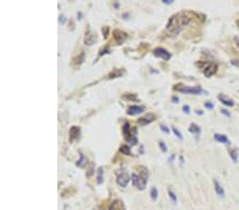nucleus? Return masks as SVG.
I'll return each instance as SVG.
<instances>
[{
    "instance_id": "obj_22",
    "label": "nucleus",
    "mask_w": 239,
    "mask_h": 210,
    "mask_svg": "<svg viewBox=\"0 0 239 210\" xmlns=\"http://www.w3.org/2000/svg\"><path fill=\"white\" fill-rule=\"evenodd\" d=\"M168 193H169V196H170V199H171V201L173 202L174 204L178 203V197H176L175 193H174L173 191L171 190V189H169V190H168Z\"/></svg>"
},
{
    "instance_id": "obj_10",
    "label": "nucleus",
    "mask_w": 239,
    "mask_h": 210,
    "mask_svg": "<svg viewBox=\"0 0 239 210\" xmlns=\"http://www.w3.org/2000/svg\"><path fill=\"white\" fill-rule=\"evenodd\" d=\"M143 111H145V107L137 106V105H131L128 108V111H126V113L130 116H135V115H138V114H141Z\"/></svg>"
},
{
    "instance_id": "obj_19",
    "label": "nucleus",
    "mask_w": 239,
    "mask_h": 210,
    "mask_svg": "<svg viewBox=\"0 0 239 210\" xmlns=\"http://www.w3.org/2000/svg\"><path fill=\"white\" fill-rule=\"evenodd\" d=\"M97 183L98 185H101L103 183V168H99L98 173H97Z\"/></svg>"
},
{
    "instance_id": "obj_35",
    "label": "nucleus",
    "mask_w": 239,
    "mask_h": 210,
    "mask_svg": "<svg viewBox=\"0 0 239 210\" xmlns=\"http://www.w3.org/2000/svg\"><path fill=\"white\" fill-rule=\"evenodd\" d=\"M196 114H197V115H203V111H200V109H199V111H198V109H197V111H196Z\"/></svg>"
},
{
    "instance_id": "obj_12",
    "label": "nucleus",
    "mask_w": 239,
    "mask_h": 210,
    "mask_svg": "<svg viewBox=\"0 0 239 210\" xmlns=\"http://www.w3.org/2000/svg\"><path fill=\"white\" fill-rule=\"evenodd\" d=\"M218 100H219L221 103H223L224 105H226V106H228V107L234 106V101L225 95H218Z\"/></svg>"
},
{
    "instance_id": "obj_3",
    "label": "nucleus",
    "mask_w": 239,
    "mask_h": 210,
    "mask_svg": "<svg viewBox=\"0 0 239 210\" xmlns=\"http://www.w3.org/2000/svg\"><path fill=\"white\" fill-rule=\"evenodd\" d=\"M116 176H117L116 183L121 188H126L129 183H130V175H129V173L126 170H118L116 172Z\"/></svg>"
},
{
    "instance_id": "obj_26",
    "label": "nucleus",
    "mask_w": 239,
    "mask_h": 210,
    "mask_svg": "<svg viewBox=\"0 0 239 210\" xmlns=\"http://www.w3.org/2000/svg\"><path fill=\"white\" fill-rule=\"evenodd\" d=\"M204 106L206 109H213L214 108V104L211 102H205L204 103Z\"/></svg>"
},
{
    "instance_id": "obj_25",
    "label": "nucleus",
    "mask_w": 239,
    "mask_h": 210,
    "mask_svg": "<svg viewBox=\"0 0 239 210\" xmlns=\"http://www.w3.org/2000/svg\"><path fill=\"white\" fill-rule=\"evenodd\" d=\"M159 149H161V151L163 152V153H167L168 149H167V147H166L165 142H163V141H159Z\"/></svg>"
},
{
    "instance_id": "obj_7",
    "label": "nucleus",
    "mask_w": 239,
    "mask_h": 210,
    "mask_svg": "<svg viewBox=\"0 0 239 210\" xmlns=\"http://www.w3.org/2000/svg\"><path fill=\"white\" fill-rule=\"evenodd\" d=\"M113 35H114V39L116 40V43L118 44V45H121V44H123L124 41H126V39L128 38V34L124 32H122V31H119V30H115L113 32Z\"/></svg>"
},
{
    "instance_id": "obj_29",
    "label": "nucleus",
    "mask_w": 239,
    "mask_h": 210,
    "mask_svg": "<svg viewBox=\"0 0 239 210\" xmlns=\"http://www.w3.org/2000/svg\"><path fill=\"white\" fill-rule=\"evenodd\" d=\"M126 99H129V100H133V101H135L136 100V97H135V95H123Z\"/></svg>"
},
{
    "instance_id": "obj_13",
    "label": "nucleus",
    "mask_w": 239,
    "mask_h": 210,
    "mask_svg": "<svg viewBox=\"0 0 239 210\" xmlns=\"http://www.w3.org/2000/svg\"><path fill=\"white\" fill-rule=\"evenodd\" d=\"M122 134H123L124 138L126 139V140H130L131 136H132V130H131L130 128V123L129 122H126V123L123 124V126H122Z\"/></svg>"
},
{
    "instance_id": "obj_14",
    "label": "nucleus",
    "mask_w": 239,
    "mask_h": 210,
    "mask_svg": "<svg viewBox=\"0 0 239 210\" xmlns=\"http://www.w3.org/2000/svg\"><path fill=\"white\" fill-rule=\"evenodd\" d=\"M110 210H124V206L123 203L119 199H116V201L113 202V204L110 207Z\"/></svg>"
},
{
    "instance_id": "obj_37",
    "label": "nucleus",
    "mask_w": 239,
    "mask_h": 210,
    "mask_svg": "<svg viewBox=\"0 0 239 210\" xmlns=\"http://www.w3.org/2000/svg\"><path fill=\"white\" fill-rule=\"evenodd\" d=\"M237 24H238V26H239V20H238V21H237Z\"/></svg>"
},
{
    "instance_id": "obj_16",
    "label": "nucleus",
    "mask_w": 239,
    "mask_h": 210,
    "mask_svg": "<svg viewBox=\"0 0 239 210\" xmlns=\"http://www.w3.org/2000/svg\"><path fill=\"white\" fill-rule=\"evenodd\" d=\"M188 131L191 133V134H194L195 136H199V135H200V132H201L200 128H199V126L197 125V124H195V123L190 124V126H189Z\"/></svg>"
},
{
    "instance_id": "obj_8",
    "label": "nucleus",
    "mask_w": 239,
    "mask_h": 210,
    "mask_svg": "<svg viewBox=\"0 0 239 210\" xmlns=\"http://www.w3.org/2000/svg\"><path fill=\"white\" fill-rule=\"evenodd\" d=\"M155 120V116L153 115V114H148V115H146L145 117H141L138 119V124L141 126L143 125H147V124H150L151 122H153Z\"/></svg>"
},
{
    "instance_id": "obj_11",
    "label": "nucleus",
    "mask_w": 239,
    "mask_h": 210,
    "mask_svg": "<svg viewBox=\"0 0 239 210\" xmlns=\"http://www.w3.org/2000/svg\"><path fill=\"white\" fill-rule=\"evenodd\" d=\"M213 184H214V187H215V191L216 193L218 194V196L219 197H224V195H225V192H224V189L223 187L220 185V183L218 182L217 179H213Z\"/></svg>"
},
{
    "instance_id": "obj_21",
    "label": "nucleus",
    "mask_w": 239,
    "mask_h": 210,
    "mask_svg": "<svg viewBox=\"0 0 239 210\" xmlns=\"http://www.w3.org/2000/svg\"><path fill=\"white\" fill-rule=\"evenodd\" d=\"M150 196H151V199H152V201H155V199H157V196H159V190H157L155 187H153V188L151 189Z\"/></svg>"
},
{
    "instance_id": "obj_17",
    "label": "nucleus",
    "mask_w": 239,
    "mask_h": 210,
    "mask_svg": "<svg viewBox=\"0 0 239 210\" xmlns=\"http://www.w3.org/2000/svg\"><path fill=\"white\" fill-rule=\"evenodd\" d=\"M124 74V70H120V69H115L110 73L109 79H115V78H120L121 76Z\"/></svg>"
},
{
    "instance_id": "obj_15",
    "label": "nucleus",
    "mask_w": 239,
    "mask_h": 210,
    "mask_svg": "<svg viewBox=\"0 0 239 210\" xmlns=\"http://www.w3.org/2000/svg\"><path fill=\"white\" fill-rule=\"evenodd\" d=\"M214 138H215V140H217L218 142H220V143H224V144H228V143H230V141H228V137H226L225 135L215 134V135H214Z\"/></svg>"
},
{
    "instance_id": "obj_33",
    "label": "nucleus",
    "mask_w": 239,
    "mask_h": 210,
    "mask_svg": "<svg viewBox=\"0 0 239 210\" xmlns=\"http://www.w3.org/2000/svg\"><path fill=\"white\" fill-rule=\"evenodd\" d=\"M163 2L165 5H171V3H173V1H171V0H163Z\"/></svg>"
},
{
    "instance_id": "obj_34",
    "label": "nucleus",
    "mask_w": 239,
    "mask_h": 210,
    "mask_svg": "<svg viewBox=\"0 0 239 210\" xmlns=\"http://www.w3.org/2000/svg\"><path fill=\"white\" fill-rule=\"evenodd\" d=\"M178 101H180V100H178V97H172V102H173V103H178Z\"/></svg>"
},
{
    "instance_id": "obj_2",
    "label": "nucleus",
    "mask_w": 239,
    "mask_h": 210,
    "mask_svg": "<svg viewBox=\"0 0 239 210\" xmlns=\"http://www.w3.org/2000/svg\"><path fill=\"white\" fill-rule=\"evenodd\" d=\"M139 170L140 171H138V174L136 172H133L131 180H132L133 186L139 190H143L148 183V170L145 167H139Z\"/></svg>"
},
{
    "instance_id": "obj_6",
    "label": "nucleus",
    "mask_w": 239,
    "mask_h": 210,
    "mask_svg": "<svg viewBox=\"0 0 239 210\" xmlns=\"http://www.w3.org/2000/svg\"><path fill=\"white\" fill-rule=\"evenodd\" d=\"M217 68H218V66L216 65V64L205 63V67H203L202 70H203V73H204V76H206V78H211V76H214V74L217 72Z\"/></svg>"
},
{
    "instance_id": "obj_31",
    "label": "nucleus",
    "mask_w": 239,
    "mask_h": 210,
    "mask_svg": "<svg viewBox=\"0 0 239 210\" xmlns=\"http://www.w3.org/2000/svg\"><path fill=\"white\" fill-rule=\"evenodd\" d=\"M60 22H62V24H65V22H66V18H65V16H64V15L60 16Z\"/></svg>"
},
{
    "instance_id": "obj_4",
    "label": "nucleus",
    "mask_w": 239,
    "mask_h": 210,
    "mask_svg": "<svg viewBox=\"0 0 239 210\" xmlns=\"http://www.w3.org/2000/svg\"><path fill=\"white\" fill-rule=\"evenodd\" d=\"M174 90L181 91L183 93H190V95H200L201 92H203L202 88L200 86L197 87H189V86H185V85L182 84H178L174 86Z\"/></svg>"
},
{
    "instance_id": "obj_23",
    "label": "nucleus",
    "mask_w": 239,
    "mask_h": 210,
    "mask_svg": "<svg viewBox=\"0 0 239 210\" xmlns=\"http://www.w3.org/2000/svg\"><path fill=\"white\" fill-rule=\"evenodd\" d=\"M172 132H173L174 134H175V136L178 137V139H181V140H183V135L181 134V132L178 130V128H174V126H172Z\"/></svg>"
},
{
    "instance_id": "obj_24",
    "label": "nucleus",
    "mask_w": 239,
    "mask_h": 210,
    "mask_svg": "<svg viewBox=\"0 0 239 210\" xmlns=\"http://www.w3.org/2000/svg\"><path fill=\"white\" fill-rule=\"evenodd\" d=\"M80 157H81V159L78 161L77 166H78V167H83V166H84V163H85L84 161H86V158L84 157V155H83V154H80Z\"/></svg>"
},
{
    "instance_id": "obj_32",
    "label": "nucleus",
    "mask_w": 239,
    "mask_h": 210,
    "mask_svg": "<svg viewBox=\"0 0 239 210\" xmlns=\"http://www.w3.org/2000/svg\"><path fill=\"white\" fill-rule=\"evenodd\" d=\"M231 63L235 66H239V60H233V61H231Z\"/></svg>"
},
{
    "instance_id": "obj_36",
    "label": "nucleus",
    "mask_w": 239,
    "mask_h": 210,
    "mask_svg": "<svg viewBox=\"0 0 239 210\" xmlns=\"http://www.w3.org/2000/svg\"><path fill=\"white\" fill-rule=\"evenodd\" d=\"M78 19H79V20L82 19V18H81V13H78Z\"/></svg>"
},
{
    "instance_id": "obj_28",
    "label": "nucleus",
    "mask_w": 239,
    "mask_h": 210,
    "mask_svg": "<svg viewBox=\"0 0 239 210\" xmlns=\"http://www.w3.org/2000/svg\"><path fill=\"white\" fill-rule=\"evenodd\" d=\"M183 111H184L185 114H189L190 113V107H189L188 105H184V106H183Z\"/></svg>"
},
{
    "instance_id": "obj_1",
    "label": "nucleus",
    "mask_w": 239,
    "mask_h": 210,
    "mask_svg": "<svg viewBox=\"0 0 239 210\" xmlns=\"http://www.w3.org/2000/svg\"><path fill=\"white\" fill-rule=\"evenodd\" d=\"M191 18L190 16L187 15L186 12H183V13H178L175 15L171 16L166 27V32L169 36L172 35H178L187 24L190 22Z\"/></svg>"
},
{
    "instance_id": "obj_20",
    "label": "nucleus",
    "mask_w": 239,
    "mask_h": 210,
    "mask_svg": "<svg viewBox=\"0 0 239 210\" xmlns=\"http://www.w3.org/2000/svg\"><path fill=\"white\" fill-rule=\"evenodd\" d=\"M230 157L233 160V163H237V160H238V152H237V150H233V151L230 152Z\"/></svg>"
},
{
    "instance_id": "obj_5",
    "label": "nucleus",
    "mask_w": 239,
    "mask_h": 210,
    "mask_svg": "<svg viewBox=\"0 0 239 210\" xmlns=\"http://www.w3.org/2000/svg\"><path fill=\"white\" fill-rule=\"evenodd\" d=\"M153 55L156 57H159V59H162V60H164V61H169L172 57L171 53H170L168 50L164 49V48H161V47H157L153 50Z\"/></svg>"
},
{
    "instance_id": "obj_30",
    "label": "nucleus",
    "mask_w": 239,
    "mask_h": 210,
    "mask_svg": "<svg viewBox=\"0 0 239 210\" xmlns=\"http://www.w3.org/2000/svg\"><path fill=\"white\" fill-rule=\"evenodd\" d=\"M221 113L223 114V115H225L226 117H231V114L228 113V111H226V109H221Z\"/></svg>"
},
{
    "instance_id": "obj_9",
    "label": "nucleus",
    "mask_w": 239,
    "mask_h": 210,
    "mask_svg": "<svg viewBox=\"0 0 239 210\" xmlns=\"http://www.w3.org/2000/svg\"><path fill=\"white\" fill-rule=\"evenodd\" d=\"M80 128H78V126H71L69 130V140L74 141V140H77V139H79V137H80Z\"/></svg>"
},
{
    "instance_id": "obj_18",
    "label": "nucleus",
    "mask_w": 239,
    "mask_h": 210,
    "mask_svg": "<svg viewBox=\"0 0 239 210\" xmlns=\"http://www.w3.org/2000/svg\"><path fill=\"white\" fill-rule=\"evenodd\" d=\"M119 152L121 154H124V155H132V152H131V149L129 145H121V147H119Z\"/></svg>"
},
{
    "instance_id": "obj_27",
    "label": "nucleus",
    "mask_w": 239,
    "mask_h": 210,
    "mask_svg": "<svg viewBox=\"0 0 239 210\" xmlns=\"http://www.w3.org/2000/svg\"><path fill=\"white\" fill-rule=\"evenodd\" d=\"M161 130L163 131V132L165 133V134H169V133H170L169 128H168L166 125H163V124H162V125H161Z\"/></svg>"
}]
</instances>
